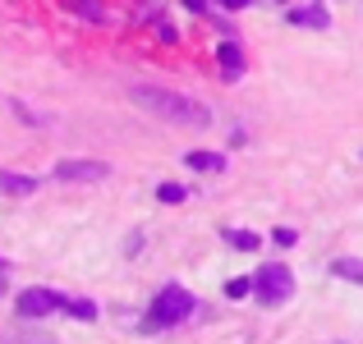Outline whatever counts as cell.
<instances>
[{
  "mask_svg": "<svg viewBox=\"0 0 363 344\" xmlns=\"http://www.w3.org/2000/svg\"><path fill=\"white\" fill-rule=\"evenodd\" d=\"M294 239H299V234H294V229H276V234H272V243H281V248H294Z\"/></svg>",
  "mask_w": 363,
  "mask_h": 344,
  "instance_id": "cell-16",
  "label": "cell"
},
{
  "mask_svg": "<svg viewBox=\"0 0 363 344\" xmlns=\"http://www.w3.org/2000/svg\"><path fill=\"white\" fill-rule=\"evenodd\" d=\"M0 193L5 197H28V193H37V179L33 175H14V170H0Z\"/></svg>",
  "mask_w": 363,
  "mask_h": 344,
  "instance_id": "cell-6",
  "label": "cell"
},
{
  "mask_svg": "<svg viewBox=\"0 0 363 344\" xmlns=\"http://www.w3.org/2000/svg\"><path fill=\"white\" fill-rule=\"evenodd\" d=\"M285 18H290V23H299V28H327V23H331V14H327L322 5H303V9H290Z\"/></svg>",
  "mask_w": 363,
  "mask_h": 344,
  "instance_id": "cell-9",
  "label": "cell"
},
{
  "mask_svg": "<svg viewBox=\"0 0 363 344\" xmlns=\"http://www.w3.org/2000/svg\"><path fill=\"white\" fill-rule=\"evenodd\" d=\"M157 197L175 207V202H184V197H189V188H184V184H161V188H157Z\"/></svg>",
  "mask_w": 363,
  "mask_h": 344,
  "instance_id": "cell-14",
  "label": "cell"
},
{
  "mask_svg": "<svg viewBox=\"0 0 363 344\" xmlns=\"http://www.w3.org/2000/svg\"><path fill=\"white\" fill-rule=\"evenodd\" d=\"M184 166L189 170H203V175H221V170H225V156H221V151H189Z\"/></svg>",
  "mask_w": 363,
  "mask_h": 344,
  "instance_id": "cell-7",
  "label": "cell"
},
{
  "mask_svg": "<svg viewBox=\"0 0 363 344\" xmlns=\"http://www.w3.org/2000/svg\"><path fill=\"white\" fill-rule=\"evenodd\" d=\"M225 243H230V248H240V253H253V248L262 243V239H257L253 229H225Z\"/></svg>",
  "mask_w": 363,
  "mask_h": 344,
  "instance_id": "cell-13",
  "label": "cell"
},
{
  "mask_svg": "<svg viewBox=\"0 0 363 344\" xmlns=\"http://www.w3.org/2000/svg\"><path fill=\"white\" fill-rule=\"evenodd\" d=\"M225 294H230V299H248V294H253V275H235V280L225 285Z\"/></svg>",
  "mask_w": 363,
  "mask_h": 344,
  "instance_id": "cell-15",
  "label": "cell"
},
{
  "mask_svg": "<svg viewBox=\"0 0 363 344\" xmlns=\"http://www.w3.org/2000/svg\"><path fill=\"white\" fill-rule=\"evenodd\" d=\"M194 312V294L179 289V285H166V289L152 299L147 308V331H166V326H179V321Z\"/></svg>",
  "mask_w": 363,
  "mask_h": 344,
  "instance_id": "cell-2",
  "label": "cell"
},
{
  "mask_svg": "<svg viewBox=\"0 0 363 344\" xmlns=\"http://www.w3.org/2000/svg\"><path fill=\"white\" fill-rule=\"evenodd\" d=\"M253 294H257V303H267V308L285 303V299L294 294V275H290V266H262V271L253 275Z\"/></svg>",
  "mask_w": 363,
  "mask_h": 344,
  "instance_id": "cell-3",
  "label": "cell"
},
{
  "mask_svg": "<svg viewBox=\"0 0 363 344\" xmlns=\"http://www.w3.org/2000/svg\"><path fill=\"white\" fill-rule=\"evenodd\" d=\"M331 275H340V280H350V285H363V262L359 257H336V262H331Z\"/></svg>",
  "mask_w": 363,
  "mask_h": 344,
  "instance_id": "cell-11",
  "label": "cell"
},
{
  "mask_svg": "<svg viewBox=\"0 0 363 344\" xmlns=\"http://www.w3.org/2000/svg\"><path fill=\"white\" fill-rule=\"evenodd\" d=\"M65 5H74L88 23H106V5H101V0H65Z\"/></svg>",
  "mask_w": 363,
  "mask_h": 344,
  "instance_id": "cell-12",
  "label": "cell"
},
{
  "mask_svg": "<svg viewBox=\"0 0 363 344\" xmlns=\"http://www.w3.org/2000/svg\"><path fill=\"white\" fill-rule=\"evenodd\" d=\"M221 5H225V9H248L253 0H221Z\"/></svg>",
  "mask_w": 363,
  "mask_h": 344,
  "instance_id": "cell-18",
  "label": "cell"
},
{
  "mask_svg": "<svg viewBox=\"0 0 363 344\" xmlns=\"http://www.w3.org/2000/svg\"><path fill=\"white\" fill-rule=\"evenodd\" d=\"M129 101L138 110L166 120V124H184V129H207V124H212V110H207L203 101L184 97V92H170V88H147V83H138V88H129Z\"/></svg>",
  "mask_w": 363,
  "mask_h": 344,
  "instance_id": "cell-1",
  "label": "cell"
},
{
  "mask_svg": "<svg viewBox=\"0 0 363 344\" xmlns=\"http://www.w3.org/2000/svg\"><path fill=\"white\" fill-rule=\"evenodd\" d=\"M51 312H60V294H51V289H23L18 294V317L37 321V317H51Z\"/></svg>",
  "mask_w": 363,
  "mask_h": 344,
  "instance_id": "cell-5",
  "label": "cell"
},
{
  "mask_svg": "<svg viewBox=\"0 0 363 344\" xmlns=\"http://www.w3.org/2000/svg\"><path fill=\"white\" fill-rule=\"evenodd\" d=\"M216 60H221L225 79H240V74H244V51L235 42H221V46H216Z\"/></svg>",
  "mask_w": 363,
  "mask_h": 344,
  "instance_id": "cell-8",
  "label": "cell"
},
{
  "mask_svg": "<svg viewBox=\"0 0 363 344\" xmlns=\"http://www.w3.org/2000/svg\"><path fill=\"white\" fill-rule=\"evenodd\" d=\"M0 294H5V271H0Z\"/></svg>",
  "mask_w": 363,
  "mask_h": 344,
  "instance_id": "cell-19",
  "label": "cell"
},
{
  "mask_svg": "<svg viewBox=\"0 0 363 344\" xmlns=\"http://www.w3.org/2000/svg\"><path fill=\"white\" fill-rule=\"evenodd\" d=\"M60 312H69V317H79V321H97V303L92 299H65L60 294Z\"/></svg>",
  "mask_w": 363,
  "mask_h": 344,
  "instance_id": "cell-10",
  "label": "cell"
},
{
  "mask_svg": "<svg viewBox=\"0 0 363 344\" xmlns=\"http://www.w3.org/2000/svg\"><path fill=\"white\" fill-rule=\"evenodd\" d=\"M106 175H111L106 161H60V166H55V179H60V184H101Z\"/></svg>",
  "mask_w": 363,
  "mask_h": 344,
  "instance_id": "cell-4",
  "label": "cell"
},
{
  "mask_svg": "<svg viewBox=\"0 0 363 344\" xmlns=\"http://www.w3.org/2000/svg\"><path fill=\"white\" fill-rule=\"evenodd\" d=\"M0 266H5V257H0Z\"/></svg>",
  "mask_w": 363,
  "mask_h": 344,
  "instance_id": "cell-20",
  "label": "cell"
},
{
  "mask_svg": "<svg viewBox=\"0 0 363 344\" xmlns=\"http://www.w3.org/2000/svg\"><path fill=\"white\" fill-rule=\"evenodd\" d=\"M184 9H194V14H203V9H207V0H184Z\"/></svg>",
  "mask_w": 363,
  "mask_h": 344,
  "instance_id": "cell-17",
  "label": "cell"
}]
</instances>
